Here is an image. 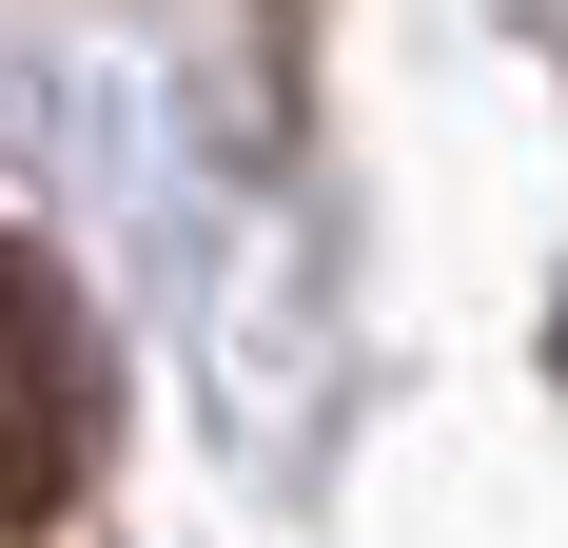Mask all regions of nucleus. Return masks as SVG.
I'll use <instances>...</instances> for the list:
<instances>
[{
	"label": "nucleus",
	"instance_id": "f257e3e1",
	"mask_svg": "<svg viewBox=\"0 0 568 548\" xmlns=\"http://www.w3.org/2000/svg\"><path fill=\"white\" fill-rule=\"evenodd\" d=\"M79 450H99V353L59 314V274L0 235V529H59L79 509Z\"/></svg>",
	"mask_w": 568,
	"mask_h": 548
}]
</instances>
